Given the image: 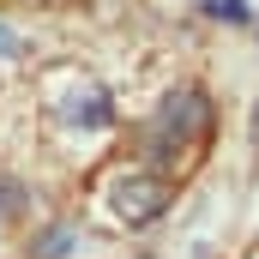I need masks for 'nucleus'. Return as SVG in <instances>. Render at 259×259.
<instances>
[{
  "label": "nucleus",
  "instance_id": "2",
  "mask_svg": "<svg viewBox=\"0 0 259 259\" xmlns=\"http://www.w3.org/2000/svg\"><path fill=\"white\" fill-rule=\"evenodd\" d=\"M199 133H205V97L187 91V97H175V103L157 115V127H151V157L187 151V145H199Z\"/></svg>",
  "mask_w": 259,
  "mask_h": 259
},
{
  "label": "nucleus",
  "instance_id": "1",
  "mask_svg": "<svg viewBox=\"0 0 259 259\" xmlns=\"http://www.w3.org/2000/svg\"><path fill=\"white\" fill-rule=\"evenodd\" d=\"M109 205H115V217H121V223H151V217H163V211H169V181H163V175H151V169L115 175Z\"/></svg>",
  "mask_w": 259,
  "mask_h": 259
},
{
  "label": "nucleus",
  "instance_id": "3",
  "mask_svg": "<svg viewBox=\"0 0 259 259\" xmlns=\"http://www.w3.org/2000/svg\"><path fill=\"white\" fill-rule=\"evenodd\" d=\"M211 12H217V18H229V24H241V18H247V6H241V0H211Z\"/></svg>",
  "mask_w": 259,
  "mask_h": 259
},
{
  "label": "nucleus",
  "instance_id": "4",
  "mask_svg": "<svg viewBox=\"0 0 259 259\" xmlns=\"http://www.w3.org/2000/svg\"><path fill=\"white\" fill-rule=\"evenodd\" d=\"M0 55H12V30L6 24H0Z\"/></svg>",
  "mask_w": 259,
  "mask_h": 259
}]
</instances>
